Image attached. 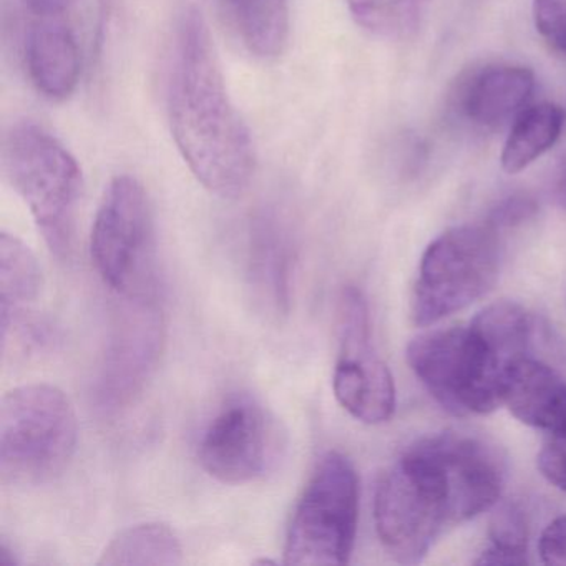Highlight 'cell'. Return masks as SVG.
<instances>
[{"mask_svg": "<svg viewBox=\"0 0 566 566\" xmlns=\"http://www.w3.org/2000/svg\"><path fill=\"white\" fill-rule=\"evenodd\" d=\"M430 0H347L354 21L377 38L400 41L416 34Z\"/></svg>", "mask_w": 566, "mask_h": 566, "instance_id": "cell-20", "label": "cell"}, {"mask_svg": "<svg viewBox=\"0 0 566 566\" xmlns=\"http://www.w3.org/2000/svg\"><path fill=\"white\" fill-rule=\"evenodd\" d=\"M2 168L52 253L69 256L84 188L77 160L51 132L25 120L4 135Z\"/></svg>", "mask_w": 566, "mask_h": 566, "instance_id": "cell-4", "label": "cell"}, {"mask_svg": "<svg viewBox=\"0 0 566 566\" xmlns=\"http://www.w3.org/2000/svg\"><path fill=\"white\" fill-rule=\"evenodd\" d=\"M164 347V316L148 294L128 296L115 321L98 373V406L118 412L144 389Z\"/></svg>", "mask_w": 566, "mask_h": 566, "instance_id": "cell-10", "label": "cell"}, {"mask_svg": "<svg viewBox=\"0 0 566 566\" xmlns=\"http://www.w3.org/2000/svg\"><path fill=\"white\" fill-rule=\"evenodd\" d=\"M28 67L39 92L52 101L74 94L81 77V51L74 31L57 18H41L28 39Z\"/></svg>", "mask_w": 566, "mask_h": 566, "instance_id": "cell-15", "label": "cell"}, {"mask_svg": "<svg viewBox=\"0 0 566 566\" xmlns=\"http://www.w3.org/2000/svg\"><path fill=\"white\" fill-rule=\"evenodd\" d=\"M502 406L520 422L566 443V376L545 360L528 353L509 367Z\"/></svg>", "mask_w": 566, "mask_h": 566, "instance_id": "cell-13", "label": "cell"}, {"mask_svg": "<svg viewBox=\"0 0 566 566\" xmlns=\"http://www.w3.org/2000/svg\"><path fill=\"white\" fill-rule=\"evenodd\" d=\"M535 75L522 65L489 64L463 75L452 97L460 120L479 130L495 132L528 107Z\"/></svg>", "mask_w": 566, "mask_h": 566, "instance_id": "cell-12", "label": "cell"}, {"mask_svg": "<svg viewBox=\"0 0 566 566\" xmlns=\"http://www.w3.org/2000/svg\"><path fill=\"white\" fill-rule=\"evenodd\" d=\"M359 476L340 452L321 457L287 530L284 563L346 565L359 522Z\"/></svg>", "mask_w": 566, "mask_h": 566, "instance_id": "cell-7", "label": "cell"}, {"mask_svg": "<svg viewBox=\"0 0 566 566\" xmlns=\"http://www.w3.org/2000/svg\"><path fill=\"white\" fill-rule=\"evenodd\" d=\"M293 241L283 218L264 208L251 221L248 273L256 300L273 314L290 306Z\"/></svg>", "mask_w": 566, "mask_h": 566, "instance_id": "cell-14", "label": "cell"}, {"mask_svg": "<svg viewBox=\"0 0 566 566\" xmlns=\"http://www.w3.org/2000/svg\"><path fill=\"white\" fill-rule=\"evenodd\" d=\"M533 333L535 321L525 307L500 301L469 326L420 334L407 347V363L447 412L485 416L502 406L506 370L532 353Z\"/></svg>", "mask_w": 566, "mask_h": 566, "instance_id": "cell-2", "label": "cell"}, {"mask_svg": "<svg viewBox=\"0 0 566 566\" xmlns=\"http://www.w3.org/2000/svg\"><path fill=\"white\" fill-rule=\"evenodd\" d=\"M538 470L556 489L566 493V449L562 446H546L538 453Z\"/></svg>", "mask_w": 566, "mask_h": 566, "instance_id": "cell-24", "label": "cell"}, {"mask_svg": "<svg viewBox=\"0 0 566 566\" xmlns=\"http://www.w3.org/2000/svg\"><path fill=\"white\" fill-rule=\"evenodd\" d=\"M334 396L360 422L377 426L396 412V386L370 337L369 307L349 286L339 301V359L334 367Z\"/></svg>", "mask_w": 566, "mask_h": 566, "instance_id": "cell-9", "label": "cell"}, {"mask_svg": "<svg viewBox=\"0 0 566 566\" xmlns=\"http://www.w3.org/2000/svg\"><path fill=\"white\" fill-rule=\"evenodd\" d=\"M377 536L390 558L417 565L443 528L459 522L455 495L432 437L402 453L377 483Z\"/></svg>", "mask_w": 566, "mask_h": 566, "instance_id": "cell-3", "label": "cell"}, {"mask_svg": "<svg viewBox=\"0 0 566 566\" xmlns=\"http://www.w3.org/2000/svg\"><path fill=\"white\" fill-rule=\"evenodd\" d=\"M29 11L39 18H57L64 14L75 0H24Z\"/></svg>", "mask_w": 566, "mask_h": 566, "instance_id": "cell-25", "label": "cell"}, {"mask_svg": "<svg viewBox=\"0 0 566 566\" xmlns=\"http://www.w3.org/2000/svg\"><path fill=\"white\" fill-rule=\"evenodd\" d=\"M181 562L184 548L174 530L165 523L150 522L118 532L105 546L97 565L177 566Z\"/></svg>", "mask_w": 566, "mask_h": 566, "instance_id": "cell-18", "label": "cell"}, {"mask_svg": "<svg viewBox=\"0 0 566 566\" xmlns=\"http://www.w3.org/2000/svg\"><path fill=\"white\" fill-rule=\"evenodd\" d=\"M546 41H548L549 45L555 48L556 51L562 52V54H566V25H563V28H559L558 31H555L552 35H548Z\"/></svg>", "mask_w": 566, "mask_h": 566, "instance_id": "cell-26", "label": "cell"}, {"mask_svg": "<svg viewBox=\"0 0 566 566\" xmlns=\"http://www.w3.org/2000/svg\"><path fill=\"white\" fill-rule=\"evenodd\" d=\"M565 114L558 105H530L513 120L502 151V168L515 175L549 150L562 135Z\"/></svg>", "mask_w": 566, "mask_h": 566, "instance_id": "cell-19", "label": "cell"}, {"mask_svg": "<svg viewBox=\"0 0 566 566\" xmlns=\"http://www.w3.org/2000/svg\"><path fill=\"white\" fill-rule=\"evenodd\" d=\"M74 406L57 387L29 384L0 403V475L14 485H39L64 472L77 449Z\"/></svg>", "mask_w": 566, "mask_h": 566, "instance_id": "cell-5", "label": "cell"}, {"mask_svg": "<svg viewBox=\"0 0 566 566\" xmlns=\"http://www.w3.org/2000/svg\"><path fill=\"white\" fill-rule=\"evenodd\" d=\"M539 558L545 565L566 566V515L553 520L538 542Z\"/></svg>", "mask_w": 566, "mask_h": 566, "instance_id": "cell-22", "label": "cell"}, {"mask_svg": "<svg viewBox=\"0 0 566 566\" xmlns=\"http://www.w3.org/2000/svg\"><path fill=\"white\" fill-rule=\"evenodd\" d=\"M276 452V430L266 410L250 397L230 400L198 446V460L208 475L230 485L264 475Z\"/></svg>", "mask_w": 566, "mask_h": 566, "instance_id": "cell-11", "label": "cell"}, {"mask_svg": "<svg viewBox=\"0 0 566 566\" xmlns=\"http://www.w3.org/2000/svg\"><path fill=\"white\" fill-rule=\"evenodd\" d=\"M559 197H562L563 203L566 205V174L559 180Z\"/></svg>", "mask_w": 566, "mask_h": 566, "instance_id": "cell-27", "label": "cell"}, {"mask_svg": "<svg viewBox=\"0 0 566 566\" xmlns=\"http://www.w3.org/2000/svg\"><path fill=\"white\" fill-rule=\"evenodd\" d=\"M42 273L31 248L11 233L0 234V326L9 329L24 317L41 293Z\"/></svg>", "mask_w": 566, "mask_h": 566, "instance_id": "cell-16", "label": "cell"}, {"mask_svg": "<svg viewBox=\"0 0 566 566\" xmlns=\"http://www.w3.org/2000/svg\"><path fill=\"white\" fill-rule=\"evenodd\" d=\"M168 114L178 151L197 180L217 197H241L256 170V148L231 101L210 29L198 9L181 22Z\"/></svg>", "mask_w": 566, "mask_h": 566, "instance_id": "cell-1", "label": "cell"}, {"mask_svg": "<svg viewBox=\"0 0 566 566\" xmlns=\"http://www.w3.org/2000/svg\"><path fill=\"white\" fill-rule=\"evenodd\" d=\"M476 565H526L528 563V523L515 503L496 510L490 523V545L480 553Z\"/></svg>", "mask_w": 566, "mask_h": 566, "instance_id": "cell-21", "label": "cell"}, {"mask_svg": "<svg viewBox=\"0 0 566 566\" xmlns=\"http://www.w3.org/2000/svg\"><path fill=\"white\" fill-rule=\"evenodd\" d=\"M533 18L543 38L566 25V0H533Z\"/></svg>", "mask_w": 566, "mask_h": 566, "instance_id": "cell-23", "label": "cell"}, {"mask_svg": "<svg viewBox=\"0 0 566 566\" xmlns=\"http://www.w3.org/2000/svg\"><path fill=\"white\" fill-rule=\"evenodd\" d=\"M92 260L105 283L124 294H148L155 254L150 198L137 178L122 175L105 190L91 237Z\"/></svg>", "mask_w": 566, "mask_h": 566, "instance_id": "cell-8", "label": "cell"}, {"mask_svg": "<svg viewBox=\"0 0 566 566\" xmlns=\"http://www.w3.org/2000/svg\"><path fill=\"white\" fill-rule=\"evenodd\" d=\"M500 251L495 223L462 224L433 240L413 284V324L432 326L485 296L499 277Z\"/></svg>", "mask_w": 566, "mask_h": 566, "instance_id": "cell-6", "label": "cell"}, {"mask_svg": "<svg viewBox=\"0 0 566 566\" xmlns=\"http://www.w3.org/2000/svg\"><path fill=\"white\" fill-rule=\"evenodd\" d=\"M224 8L251 54L274 59L290 39V0H223Z\"/></svg>", "mask_w": 566, "mask_h": 566, "instance_id": "cell-17", "label": "cell"}]
</instances>
